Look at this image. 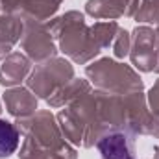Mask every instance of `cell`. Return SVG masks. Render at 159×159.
<instances>
[{"label":"cell","instance_id":"cell-1","mask_svg":"<svg viewBox=\"0 0 159 159\" xmlns=\"http://www.w3.org/2000/svg\"><path fill=\"white\" fill-rule=\"evenodd\" d=\"M102 159H133L131 143L124 133H111L98 141Z\"/></svg>","mask_w":159,"mask_h":159},{"label":"cell","instance_id":"cell-2","mask_svg":"<svg viewBox=\"0 0 159 159\" xmlns=\"http://www.w3.org/2000/svg\"><path fill=\"white\" fill-rule=\"evenodd\" d=\"M19 139L20 137L17 128L7 120H0V159L9 157L17 150Z\"/></svg>","mask_w":159,"mask_h":159}]
</instances>
